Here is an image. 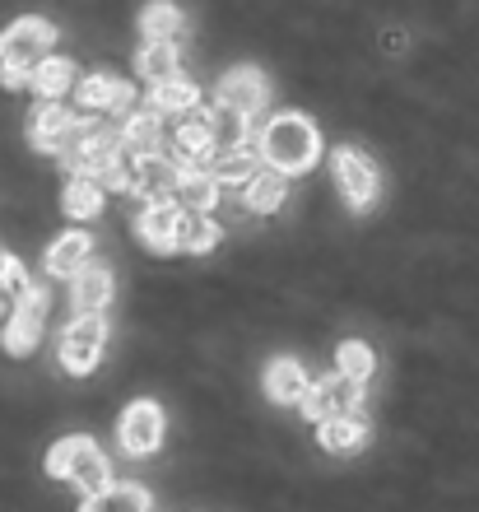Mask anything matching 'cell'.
<instances>
[{
	"instance_id": "6da1fadb",
	"label": "cell",
	"mask_w": 479,
	"mask_h": 512,
	"mask_svg": "<svg viewBox=\"0 0 479 512\" xmlns=\"http://www.w3.org/2000/svg\"><path fill=\"white\" fill-rule=\"evenodd\" d=\"M261 154H266V163L284 177L312 173L321 159V131L303 112H284V117H275V122L261 131Z\"/></svg>"
},
{
	"instance_id": "7a4b0ae2",
	"label": "cell",
	"mask_w": 479,
	"mask_h": 512,
	"mask_svg": "<svg viewBox=\"0 0 479 512\" xmlns=\"http://www.w3.org/2000/svg\"><path fill=\"white\" fill-rule=\"evenodd\" d=\"M126 149H121V135L117 126L98 122V117H80L75 122V135L66 140L61 149V163H66L70 177H98L112 159H121Z\"/></svg>"
},
{
	"instance_id": "3957f363",
	"label": "cell",
	"mask_w": 479,
	"mask_h": 512,
	"mask_svg": "<svg viewBox=\"0 0 479 512\" xmlns=\"http://www.w3.org/2000/svg\"><path fill=\"white\" fill-rule=\"evenodd\" d=\"M103 340H107V322L103 312H84L75 322L66 326V336H61V368L84 378V373H94L98 354H103Z\"/></svg>"
},
{
	"instance_id": "277c9868",
	"label": "cell",
	"mask_w": 479,
	"mask_h": 512,
	"mask_svg": "<svg viewBox=\"0 0 479 512\" xmlns=\"http://www.w3.org/2000/svg\"><path fill=\"white\" fill-rule=\"evenodd\" d=\"M298 405H303V415L312 419V424L335 419V415H359L363 410V382L335 373V378H326V382H312Z\"/></svg>"
},
{
	"instance_id": "5b68a950",
	"label": "cell",
	"mask_w": 479,
	"mask_h": 512,
	"mask_svg": "<svg viewBox=\"0 0 479 512\" xmlns=\"http://www.w3.org/2000/svg\"><path fill=\"white\" fill-rule=\"evenodd\" d=\"M56 42V28L47 19H19L0 33V66H38L42 52Z\"/></svg>"
},
{
	"instance_id": "8992f818",
	"label": "cell",
	"mask_w": 479,
	"mask_h": 512,
	"mask_svg": "<svg viewBox=\"0 0 479 512\" xmlns=\"http://www.w3.org/2000/svg\"><path fill=\"white\" fill-rule=\"evenodd\" d=\"M331 168H335V182H340V191H345V201L354 205V210H368V205L377 201V168L368 159H363L354 145H340L331 154Z\"/></svg>"
},
{
	"instance_id": "52a82bcc",
	"label": "cell",
	"mask_w": 479,
	"mask_h": 512,
	"mask_svg": "<svg viewBox=\"0 0 479 512\" xmlns=\"http://www.w3.org/2000/svg\"><path fill=\"white\" fill-rule=\"evenodd\" d=\"M219 108H228V112H238V117H256V112L266 108V98H270V84H266V75L256 66H233L219 80Z\"/></svg>"
},
{
	"instance_id": "ba28073f",
	"label": "cell",
	"mask_w": 479,
	"mask_h": 512,
	"mask_svg": "<svg viewBox=\"0 0 479 512\" xmlns=\"http://www.w3.org/2000/svg\"><path fill=\"white\" fill-rule=\"evenodd\" d=\"M163 443V410L154 401H131L121 415V447L131 457H149Z\"/></svg>"
},
{
	"instance_id": "9c48e42d",
	"label": "cell",
	"mask_w": 479,
	"mask_h": 512,
	"mask_svg": "<svg viewBox=\"0 0 479 512\" xmlns=\"http://www.w3.org/2000/svg\"><path fill=\"white\" fill-rule=\"evenodd\" d=\"M182 205L173 201H149L145 210H140V219H135V229H140V243L149 247V252H177V233H182Z\"/></svg>"
},
{
	"instance_id": "30bf717a",
	"label": "cell",
	"mask_w": 479,
	"mask_h": 512,
	"mask_svg": "<svg viewBox=\"0 0 479 512\" xmlns=\"http://www.w3.org/2000/svg\"><path fill=\"white\" fill-rule=\"evenodd\" d=\"M75 122H80V117H75L66 103L47 98V103H42V108L28 117V145H33V149H47V154H52V149H66V140L75 135Z\"/></svg>"
},
{
	"instance_id": "8fae6325",
	"label": "cell",
	"mask_w": 479,
	"mask_h": 512,
	"mask_svg": "<svg viewBox=\"0 0 479 512\" xmlns=\"http://www.w3.org/2000/svg\"><path fill=\"white\" fill-rule=\"evenodd\" d=\"M177 187H182V168H177V159L154 154V159H135L131 163V191H140L145 201H168Z\"/></svg>"
},
{
	"instance_id": "7c38bea8",
	"label": "cell",
	"mask_w": 479,
	"mask_h": 512,
	"mask_svg": "<svg viewBox=\"0 0 479 512\" xmlns=\"http://www.w3.org/2000/svg\"><path fill=\"white\" fill-rule=\"evenodd\" d=\"M107 298H112V270L107 266H80L75 270V284H70V303H75V312H103Z\"/></svg>"
},
{
	"instance_id": "4fadbf2b",
	"label": "cell",
	"mask_w": 479,
	"mask_h": 512,
	"mask_svg": "<svg viewBox=\"0 0 479 512\" xmlns=\"http://www.w3.org/2000/svg\"><path fill=\"white\" fill-rule=\"evenodd\" d=\"M121 149L131 154V159H154V154H163V122L159 112H135L131 122L121 126Z\"/></svg>"
},
{
	"instance_id": "5bb4252c",
	"label": "cell",
	"mask_w": 479,
	"mask_h": 512,
	"mask_svg": "<svg viewBox=\"0 0 479 512\" xmlns=\"http://www.w3.org/2000/svg\"><path fill=\"white\" fill-rule=\"evenodd\" d=\"M307 391V373L298 359H289V354H280V359H270L266 364V396L280 405H298Z\"/></svg>"
},
{
	"instance_id": "9a60e30c",
	"label": "cell",
	"mask_w": 479,
	"mask_h": 512,
	"mask_svg": "<svg viewBox=\"0 0 479 512\" xmlns=\"http://www.w3.org/2000/svg\"><path fill=\"white\" fill-rule=\"evenodd\" d=\"M363 438H368V419L363 415H335L317 424V443L326 452H354V447H363Z\"/></svg>"
},
{
	"instance_id": "2e32d148",
	"label": "cell",
	"mask_w": 479,
	"mask_h": 512,
	"mask_svg": "<svg viewBox=\"0 0 479 512\" xmlns=\"http://www.w3.org/2000/svg\"><path fill=\"white\" fill-rule=\"evenodd\" d=\"M89 252H94V238H89V233L56 238L52 252H47V275H75L80 266H89Z\"/></svg>"
},
{
	"instance_id": "e0dca14e",
	"label": "cell",
	"mask_w": 479,
	"mask_h": 512,
	"mask_svg": "<svg viewBox=\"0 0 479 512\" xmlns=\"http://www.w3.org/2000/svg\"><path fill=\"white\" fill-rule=\"evenodd\" d=\"M140 33H145V42H173L182 33V10L173 0H149L140 10Z\"/></svg>"
},
{
	"instance_id": "ac0fdd59",
	"label": "cell",
	"mask_w": 479,
	"mask_h": 512,
	"mask_svg": "<svg viewBox=\"0 0 479 512\" xmlns=\"http://www.w3.org/2000/svg\"><path fill=\"white\" fill-rule=\"evenodd\" d=\"M80 512H149V489L145 485H112L94 499H84Z\"/></svg>"
},
{
	"instance_id": "d6986e66",
	"label": "cell",
	"mask_w": 479,
	"mask_h": 512,
	"mask_svg": "<svg viewBox=\"0 0 479 512\" xmlns=\"http://www.w3.org/2000/svg\"><path fill=\"white\" fill-rule=\"evenodd\" d=\"M149 103H154V112H191L200 103V89L187 75H173V80H159L149 89Z\"/></svg>"
},
{
	"instance_id": "ffe728a7",
	"label": "cell",
	"mask_w": 479,
	"mask_h": 512,
	"mask_svg": "<svg viewBox=\"0 0 479 512\" xmlns=\"http://www.w3.org/2000/svg\"><path fill=\"white\" fill-rule=\"evenodd\" d=\"M70 480L80 485L84 499H94V494H103V489H112V466H107V457L98 452V443L84 452L80 461H75V471H70Z\"/></svg>"
},
{
	"instance_id": "44dd1931",
	"label": "cell",
	"mask_w": 479,
	"mask_h": 512,
	"mask_svg": "<svg viewBox=\"0 0 479 512\" xmlns=\"http://www.w3.org/2000/svg\"><path fill=\"white\" fill-rule=\"evenodd\" d=\"M75 84V66H70L66 56H42L38 66H33V84L28 89H38L42 98H61Z\"/></svg>"
},
{
	"instance_id": "7402d4cb",
	"label": "cell",
	"mask_w": 479,
	"mask_h": 512,
	"mask_svg": "<svg viewBox=\"0 0 479 512\" xmlns=\"http://www.w3.org/2000/svg\"><path fill=\"white\" fill-rule=\"evenodd\" d=\"M242 201H247L252 215H275L284 205V173H275V168H270V173H256L252 182H247V196H242Z\"/></svg>"
},
{
	"instance_id": "603a6c76",
	"label": "cell",
	"mask_w": 479,
	"mask_h": 512,
	"mask_svg": "<svg viewBox=\"0 0 479 512\" xmlns=\"http://www.w3.org/2000/svg\"><path fill=\"white\" fill-rule=\"evenodd\" d=\"M135 70H140V80H149V84L173 80L177 75V47L173 42H145L140 56H135Z\"/></svg>"
},
{
	"instance_id": "cb8c5ba5",
	"label": "cell",
	"mask_w": 479,
	"mask_h": 512,
	"mask_svg": "<svg viewBox=\"0 0 479 512\" xmlns=\"http://www.w3.org/2000/svg\"><path fill=\"white\" fill-rule=\"evenodd\" d=\"M61 205H66L70 219H94L103 210V187H98L94 177H70Z\"/></svg>"
},
{
	"instance_id": "d4e9b609",
	"label": "cell",
	"mask_w": 479,
	"mask_h": 512,
	"mask_svg": "<svg viewBox=\"0 0 479 512\" xmlns=\"http://www.w3.org/2000/svg\"><path fill=\"white\" fill-rule=\"evenodd\" d=\"M42 317H28V312H14L10 326H5V350L14 354V359H24V354L38 350V340H42Z\"/></svg>"
},
{
	"instance_id": "484cf974",
	"label": "cell",
	"mask_w": 479,
	"mask_h": 512,
	"mask_svg": "<svg viewBox=\"0 0 479 512\" xmlns=\"http://www.w3.org/2000/svg\"><path fill=\"white\" fill-rule=\"evenodd\" d=\"M219 238H224V233H219V224H214L210 215H200V210L182 215V233H177L182 252H210V247L219 243Z\"/></svg>"
},
{
	"instance_id": "4316f807",
	"label": "cell",
	"mask_w": 479,
	"mask_h": 512,
	"mask_svg": "<svg viewBox=\"0 0 479 512\" xmlns=\"http://www.w3.org/2000/svg\"><path fill=\"white\" fill-rule=\"evenodd\" d=\"M219 187H224L219 177H214V173H200V168H196V173L182 177V187H177V191H182V201H187L191 210L210 215L214 205H219Z\"/></svg>"
},
{
	"instance_id": "83f0119b",
	"label": "cell",
	"mask_w": 479,
	"mask_h": 512,
	"mask_svg": "<svg viewBox=\"0 0 479 512\" xmlns=\"http://www.w3.org/2000/svg\"><path fill=\"white\" fill-rule=\"evenodd\" d=\"M335 368L345 373V378H354V382H368L377 373V354L363 345V340H345L340 350H335Z\"/></svg>"
},
{
	"instance_id": "f1b7e54d",
	"label": "cell",
	"mask_w": 479,
	"mask_h": 512,
	"mask_svg": "<svg viewBox=\"0 0 479 512\" xmlns=\"http://www.w3.org/2000/svg\"><path fill=\"white\" fill-rule=\"evenodd\" d=\"M89 447H94V438H84V433H70V438H61V443L47 452V475H52V480H70L75 461H80Z\"/></svg>"
},
{
	"instance_id": "f546056e",
	"label": "cell",
	"mask_w": 479,
	"mask_h": 512,
	"mask_svg": "<svg viewBox=\"0 0 479 512\" xmlns=\"http://www.w3.org/2000/svg\"><path fill=\"white\" fill-rule=\"evenodd\" d=\"M112 89H117V75L94 70V75H84V80H80V103H84V108H107Z\"/></svg>"
},
{
	"instance_id": "4dcf8cb0",
	"label": "cell",
	"mask_w": 479,
	"mask_h": 512,
	"mask_svg": "<svg viewBox=\"0 0 479 512\" xmlns=\"http://www.w3.org/2000/svg\"><path fill=\"white\" fill-rule=\"evenodd\" d=\"M24 284H28L24 261H19V256H10V252H0V289H5V294H19Z\"/></svg>"
},
{
	"instance_id": "1f68e13d",
	"label": "cell",
	"mask_w": 479,
	"mask_h": 512,
	"mask_svg": "<svg viewBox=\"0 0 479 512\" xmlns=\"http://www.w3.org/2000/svg\"><path fill=\"white\" fill-rule=\"evenodd\" d=\"M94 182H98V187H103V191H131V163L112 159V163H107V168H103V173L94 177Z\"/></svg>"
},
{
	"instance_id": "d6a6232c",
	"label": "cell",
	"mask_w": 479,
	"mask_h": 512,
	"mask_svg": "<svg viewBox=\"0 0 479 512\" xmlns=\"http://www.w3.org/2000/svg\"><path fill=\"white\" fill-rule=\"evenodd\" d=\"M0 84H5V89H24V84H33V70L28 66H0Z\"/></svg>"
},
{
	"instance_id": "836d02e7",
	"label": "cell",
	"mask_w": 479,
	"mask_h": 512,
	"mask_svg": "<svg viewBox=\"0 0 479 512\" xmlns=\"http://www.w3.org/2000/svg\"><path fill=\"white\" fill-rule=\"evenodd\" d=\"M131 103H135V89L126 80H117V89L107 98V112H131Z\"/></svg>"
}]
</instances>
